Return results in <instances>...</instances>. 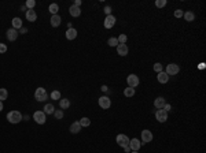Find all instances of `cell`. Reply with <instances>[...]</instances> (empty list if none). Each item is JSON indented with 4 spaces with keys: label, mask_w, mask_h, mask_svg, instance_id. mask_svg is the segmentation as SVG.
Masks as SVG:
<instances>
[{
    "label": "cell",
    "mask_w": 206,
    "mask_h": 153,
    "mask_svg": "<svg viewBox=\"0 0 206 153\" xmlns=\"http://www.w3.org/2000/svg\"><path fill=\"white\" fill-rule=\"evenodd\" d=\"M7 120L10 123H13V124H16V123H19L22 120V114L19 111H10L7 114Z\"/></svg>",
    "instance_id": "cell-1"
},
{
    "label": "cell",
    "mask_w": 206,
    "mask_h": 153,
    "mask_svg": "<svg viewBox=\"0 0 206 153\" xmlns=\"http://www.w3.org/2000/svg\"><path fill=\"white\" fill-rule=\"evenodd\" d=\"M165 73L168 74V75H177L179 73H180V66L176 64V63H169V64L166 66V68H165Z\"/></svg>",
    "instance_id": "cell-2"
},
{
    "label": "cell",
    "mask_w": 206,
    "mask_h": 153,
    "mask_svg": "<svg viewBox=\"0 0 206 153\" xmlns=\"http://www.w3.org/2000/svg\"><path fill=\"white\" fill-rule=\"evenodd\" d=\"M126 83H128L129 87H133V89H135V87L140 83L139 76H137L136 74H129V75L126 76Z\"/></svg>",
    "instance_id": "cell-3"
},
{
    "label": "cell",
    "mask_w": 206,
    "mask_h": 153,
    "mask_svg": "<svg viewBox=\"0 0 206 153\" xmlns=\"http://www.w3.org/2000/svg\"><path fill=\"white\" fill-rule=\"evenodd\" d=\"M33 120H34L37 124H44L47 120V116L43 111H36L34 114H33Z\"/></svg>",
    "instance_id": "cell-4"
},
{
    "label": "cell",
    "mask_w": 206,
    "mask_h": 153,
    "mask_svg": "<svg viewBox=\"0 0 206 153\" xmlns=\"http://www.w3.org/2000/svg\"><path fill=\"white\" fill-rule=\"evenodd\" d=\"M34 98L37 101H45L47 98H48V96H47V92L44 87H37L34 92Z\"/></svg>",
    "instance_id": "cell-5"
},
{
    "label": "cell",
    "mask_w": 206,
    "mask_h": 153,
    "mask_svg": "<svg viewBox=\"0 0 206 153\" xmlns=\"http://www.w3.org/2000/svg\"><path fill=\"white\" fill-rule=\"evenodd\" d=\"M129 141L131 139L128 138V135H125V134H118L117 138H115V142H117L118 145H120L121 148H125L129 145Z\"/></svg>",
    "instance_id": "cell-6"
},
{
    "label": "cell",
    "mask_w": 206,
    "mask_h": 153,
    "mask_svg": "<svg viewBox=\"0 0 206 153\" xmlns=\"http://www.w3.org/2000/svg\"><path fill=\"white\" fill-rule=\"evenodd\" d=\"M98 103H99V107H100L102 109H109L110 105H111V100H110V97H107V96L99 97Z\"/></svg>",
    "instance_id": "cell-7"
},
{
    "label": "cell",
    "mask_w": 206,
    "mask_h": 153,
    "mask_svg": "<svg viewBox=\"0 0 206 153\" xmlns=\"http://www.w3.org/2000/svg\"><path fill=\"white\" fill-rule=\"evenodd\" d=\"M155 119L159 123H165L168 120V112L165 109H157L155 111Z\"/></svg>",
    "instance_id": "cell-8"
},
{
    "label": "cell",
    "mask_w": 206,
    "mask_h": 153,
    "mask_svg": "<svg viewBox=\"0 0 206 153\" xmlns=\"http://www.w3.org/2000/svg\"><path fill=\"white\" fill-rule=\"evenodd\" d=\"M153 138H154V135H153V133H151L150 130H143L142 131V145H144V144H148V142H151L153 141Z\"/></svg>",
    "instance_id": "cell-9"
},
{
    "label": "cell",
    "mask_w": 206,
    "mask_h": 153,
    "mask_svg": "<svg viewBox=\"0 0 206 153\" xmlns=\"http://www.w3.org/2000/svg\"><path fill=\"white\" fill-rule=\"evenodd\" d=\"M115 22H117V19H115L114 15H107L106 19H104V23L103 25H104V27H106V29H111V27H114Z\"/></svg>",
    "instance_id": "cell-10"
},
{
    "label": "cell",
    "mask_w": 206,
    "mask_h": 153,
    "mask_svg": "<svg viewBox=\"0 0 206 153\" xmlns=\"http://www.w3.org/2000/svg\"><path fill=\"white\" fill-rule=\"evenodd\" d=\"M115 48H117V53L120 55V56H126L129 52V48L126 44H118Z\"/></svg>",
    "instance_id": "cell-11"
},
{
    "label": "cell",
    "mask_w": 206,
    "mask_h": 153,
    "mask_svg": "<svg viewBox=\"0 0 206 153\" xmlns=\"http://www.w3.org/2000/svg\"><path fill=\"white\" fill-rule=\"evenodd\" d=\"M128 146L131 148V150H137V152H139L140 146H142V141H140V139H137V138H132L131 141H129Z\"/></svg>",
    "instance_id": "cell-12"
},
{
    "label": "cell",
    "mask_w": 206,
    "mask_h": 153,
    "mask_svg": "<svg viewBox=\"0 0 206 153\" xmlns=\"http://www.w3.org/2000/svg\"><path fill=\"white\" fill-rule=\"evenodd\" d=\"M18 30H15V29H8L7 30V38H8V41H15L16 38H18Z\"/></svg>",
    "instance_id": "cell-13"
},
{
    "label": "cell",
    "mask_w": 206,
    "mask_h": 153,
    "mask_svg": "<svg viewBox=\"0 0 206 153\" xmlns=\"http://www.w3.org/2000/svg\"><path fill=\"white\" fill-rule=\"evenodd\" d=\"M169 78H170V76L168 75L165 71H161V73H158V76H157V79H158L159 83H168V82H169Z\"/></svg>",
    "instance_id": "cell-14"
},
{
    "label": "cell",
    "mask_w": 206,
    "mask_h": 153,
    "mask_svg": "<svg viewBox=\"0 0 206 153\" xmlns=\"http://www.w3.org/2000/svg\"><path fill=\"white\" fill-rule=\"evenodd\" d=\"M165 104H166V101H165L164 97H157L155 100H154V107H155L157 109H164Z\"/></svg>",
    "instance_id": "cell-15"
},
{
    "label": "cell",
    "mask_w": 206,
    "mask_h": 153,
    "mask_svg": "<svg viewBox=\"0 0 206 153\" xmlns=\"http://www.w3.org/2000/svg\"><path fill=\"white\" fill-rule=\"evenodd\" d=\"M69 12H70V15L73 16V18H77V16L81 15V10H80V7H77V5H74V4L69 8Z\"/></svg>",
    "instance_id": "cell-16"
},
{
    "label": "cell",
    "mask_w": 206,
    "mask_h": 153,
    "mask_svg": "<svg viewBox=\"0 0 206 153\" xmlns=\"http://www.w3.org/2000/svg\"><path fill=\"white\" fill-rule=\"evenodd\" d=\"M66 38L67 40H74V38H77V30L74 29V27H71V29H67L66 30Z\"/></svg>",
    "instance_id": "cell-17"
},
{
    "label": "cell",
    "mask_w": 206,
    "mask_h": 153,
    "mask_svg": "<svg viewBox=\"0 0 206 153\" xmlns=\"http://www.w3.org/2000/svg\"><path fill=\"white\" fill-rule=\"evenodd\" d=\"M80 131H81V124H80V122H74L70 124V133L71 134H78Z\"/></svg>",
    "instance_id": "cell-18"
},
{
    "label": "cell",
    "mask_w": 206,
    "mask_h": 153,
    "mask_svg": "<svg viewBox=\"0 0 206 153\" xmlns=\"http://www.w3.org/2000/svg\"><path fill=\"white\" fill-rule=\"evenodd\" d=\"M49 22H51V26L52 27H58L60 25V22H62V18H60V16L56 14V15H52L51 16V21H49Z\"/></svg>",
    "instance_id": "cell-19"
},
{
    "label": "cell",
    "mask_w": 206,
    "mask_h": 153,
    "mask_svg": "<svg viewBox=\"0 0 206 153\" xmlns=\"http://www.w3.org/2000/svg\"><path fill=\"white\" fill-rule=\"evenodd\" d=\"M26 19L29 22H34L37 19V14H36L34 10H27L26 11Z\"/></svg>",
    "instance_id": "cell-20"
},
{
    "label": "cell",
    "mask_w": 206,
    "mask_h": 153,
    "mask_svg": "<svg viewBox=\"0 0 206 153\" xmlns=\"http://www.w3.org/2000/svg\"><path fill=\"white\" fill-rule=\"evenodd\" d=\"M59 107H60V109H67L69 107H70V100L69 98H60L59 100Z\"/></svg>",
    "instance_id": "cell-21"
},
{
    "label": "cell",
    "mask_w": 206,
    "mask_h": 153,
    "mask_svg": "<svg viewBox=\"0 0 206 153\" xmlns=\"http://www.w3.org/2000/svg\"><path fill=\"white\" fill-rule=\"evenodd\" d=\"M183 18L186 19L187 22H192L195 19V14L192 12V11H186V12L183 14Z\"/></svg>",
    "instance_id": "cell-22"
},
{
    "label": "cell",
    "mask_w": 206,
    "mask_h": 153,
    "mask_svg": "<svg viewBox=\"0 0 206 153\" xmlns=\"http://www.w3.org/2000/svg\"><path fill=\"white\" fill-rule=\"evenodd\" d=\"M11 23H13V29L18 30L22 27V19L21 18H14L13 21H11Z\"/></svg>",
    "instance_id": "cell-23"
},
{
    "label": "cell",
    "mask_w": 206,
    "mask_h": 153,
    "mask_svg": "<svg viewBox=\"0 0 206 153\" xmlns=\"http://www.w3.org/2000/svg\"><path fill=\"white\" fill-rule=\"evenodd\" d=\"M54 111H55V107L52 105V104H45V105H44V114L45 115H52L54 114Z\"/></svg>",
    "instance_id": "cell-24"
},
{
    "label": "cell",
    "mask_w": 206,
    "mask_h": 153,
    "mask_svg": "<svg viewBox=\"0 0 206 153\" xmlns=\"http://www.w3.org/2000/svg\"><path fill=\"white\" fill-rule=\"evenodd\" d=\"M48 10H49V12H51L52 15H56L58 11H59V5H58L56 3H52V4H49Z\"/></svg>",
    "instance_id": "cell-25"
},
{
    "label": "cell",
    "mask_w": 206,
    "mask_h": 153,
    "mask_svg": "<svg viewBox=\"0 0 206 153\" xmlns=\"http://www.w3.org/2000/svg\"><path fill=\"white\" fill-rule=\"evenodd\" d=\"M135 93H136V92H135L133 87H129V86L124 90V96H125V97H133Z\"/></svg>",
    "instance_id": "cell-26"
},
{
    "label": "cell",
    "mask_w": 206,
    "mask_h": 153,
    "mask_svg": "<svg viewBox=\"0 0 206 153\" xmlns=\"http://www.w3.org/2000/svg\"><path fill=\"white\" fill-rule=\"evenodd\" d=\"M7 97H8V92H7V89H4V87H0V101L7 100Z\"/></svg>",
    "instance_id": "cell-27"
},
{
    "label": "cell",
    "mask_w": 206,
    "mask_h": 153,
    "mask_svg": "<svg viewBox=\"0 0 206 153\" xmlns=\"http://www.w3.org/2000/svg\"><path fill=\"white\" fill-rule=\"evenodd\" d=\"M80 124H81V127H88V126L91 124L89 117H81V119H80Z\"/></svg>",
    "instance_id": "cell-28"
},
{
    "label": "cell",
    "mask_w": 206,
    "mask_h": 153,
    "mask_svg": "<svg viewBox=\"0 0 206 153\" xmlns=\"http://www.w3.org/2000/svg\"><path fill=\"white\" fill-rule=\"evenodd\" d=\"M153 68H154V71H155L157 74H158V73H161V71H164V66H162L161 63H154Z\"/></svg>",
    "instance_id": "cell-29"
},
{
    "label": "cell",
    "mask_w": 206,
    "mask_h": 153,
    "mask_svg": "<svg viewBox=\"0 0 206 153\" xmlns=\"http://www.w3.org/2000/svg\"><path fill=\"white\" fill-rule=\"evenodd\" d=\"M107 44H109L110 46H117V45H118V40H117V37H110V38H109V41H107Z\"/></svg>",
    "instance_id": "cell-30"
},
{
    "label": "cell",
    "mask_w": 206,
    "mask_h": 153,
    "mask_svg": "<svg viewBox=\"0 0 206 153\" xmlns=\"http://www.w3.org/2000/svg\"><path fill=\"white\" fill-rule=\"evenodd\" d=\"M117 40H118V44H125L126 40H128V36L126 34H120L117 37Z\"/></svg>",
    "instance_id": "cell-31"
},
{
    "label": "cell",
    "mask_w": 206,
    "mask_h": 153,
    "mask_svg": "<svg viewBox=\"0 0 206 153\" xmlns=\"http://www.w3.org/2000/svg\"><path fill=\"white\" fill-rule=\"evenodd\" d=\"M51 98L52 100H60V92L59 90H54L51 93Z\"/></svg>",
    "instance_id": "cell-32"
},
{
    "label": "cell",
    "mask_w": 206,
    "mask_h": 153,
    "mask_svg": "<svg viewBox=\"0 0 206 153\" xmlns=\"http://www.w3.org/2000/svg\"><path fill=\"white\" fill-rule=\"evenodd\" d=\"M25 5H26L27 10H33V8H34V5H36V2H34V0H27Z\"/></svg>",
    "instance_id": "cell-33"
},
{
    "label": "cell",
    "mask_w": 206,
    "mask_h": 153,
    "mask_svg": "<svg viewBox=\"0 0 206 153\" xmlns=\"http://www.w3.org/2000/svg\"><path fill=\"white\" fill-rule=\"evenodd\" d=\"M52 115H54L56 119H62V117H63V111H62V109H56V111H54V114H52Z\"/></svg>",
    "instance_id": "cell-34"
},
{
    "label": "cell",
    "mask_w": 206,
    "mask_h": 153,
    "mask_svg": "<svg viewBox=\"0 0 206 153\" xmlns=\"http://www.w3.org/2000/svg\"><path fill=\"white\" fill-rule=\"evenodd\" d=\"M155 5H157L158 8L165 7V5H166V0H157V2H155Z\"/></svg>",
    "instance_id": "cell-35"
},
{
    "label": "cell",
    "mask_w": 206,
    "mask_h": 153,
    "mask_svg": "<svg viewBox=\"0 0 206 153\" xmlns=\"http://www.w3.org/2000/svg\"><path fill=\"white\" fill-rule=\"evenodd\" d=\"M183 14H184L183 10H176L175 11V16H176V18H183Z\"/></svg>",
    "instance_id": "cell-36"
},
{
    "label": "cell",
    "mask_w": 206,
    "mask_h": 153,
    "mask_svg": "<svg viewBox=\"0 0 206 153\" xmlns=\"http://www.w3.org/2000/svg\"><path fill=\"white\" fill-rule=\"evenodd\" d=\"M4 52H7V45L0 42V53H4Z\"/></svg>",
    "instance_id": "cell-37"
},
{
    "label": "cell",
    "mask_w": 206,
    "mask_h": 153,
    "mask_svg": "<svg viewBox=\"0 0 206 153\" xmlns=\"http://www.w3.org/2000/svg\"><path fill=\"white\" fill-rule=\"evenodd\" d=\"M104 12H106V16L107 15H111V7L106 5V7H104Z\"/></svg>",
    "instance_id": "cell-38"
},
{
    "label": "cell",
    "mask_w": 206,
    "mask_h": 153,
    "mask_svg": "<svg viewBox=\"0 0 206 153\" xmlns=\"http://www.w3.org/2000/svg\"><path fill=\"white\" fill-rule=\"evenodd\" d=\"M164 109H165V111H166V112H169L170 111V109H172V105H170V104H165V107H164Z\"/></svg>",
    "instance_id": "cell-39"
},
{
    "label": "cell",
    "mask_w": 206,
    "mask_h": 153,
    "mask_svg": "<svg viewBox=\"0 0 206 153\" xmlns=\"http://www.w3.org/2000/svg\"><path fill=\"white\" fill-rule=\"evenodd\" d=\"M26 32H27V29H26V27H23V26H22L21 29H19V33H22V34H25Z\"/></svg>",
    "instance_id": "cell-40"
},
{
    "label": "cell",
    "mask_w": 206,
    "mask_h": 153,
    "mask_svg": "<svg viewBox=\"0 0 206 153\" xmlns=\"http://www.w3.org/2000/svg\"><path fill=\"white\" fill-rule=\"evenodd\" d=\"M74 5L80 7V5H81V0H76V2H74Z\"/></svg>",
    "instance_id": "cell-41"
},
{
    "label": "cell",
    "mask_w": 206,
    "mask_h": 153,
    "mask_svg": "<svg viewBox=\"0 0 206 153\" xmlns=\"http://www.w3.org/2000/svg\"><path fill=\"white\" fill-rule=\"evenodd\" d=\"M107 90H109V89H107V86H106V85H103V86H102V92H107Z\"/></svg>",
    "instance_id": "cell-42"
},
{
    "label": "cell",
    "mask_w": 206,
    "mask_h": 153,
    "mask_svg": "<svg viewBox=\"0 0 206 153\" xmlns=\"http://www.w3.org/2000/svg\"><path fill=\"white\" fill-rule=\"evenodd\" d=\"M124 149H125V152L131 153V148H129V146H125V148H124Z\"/></svg>",
    "instance_id": "cell-43"
},
{
    "label": "cell",
    "mask_w": 206,
    "mask_h": 153,
    "mask_svg": "<svg viewBox=\"0 0 206 153\" xmlns=\"http://www.w3.org/2000/svg\"><path fill=\"white\" fill-rule=\"evenodd\" d=\"M25 10H26V11H27V8H26V5H22V7H21V11H25Z\"/></svg>",
    "instance_id": "cell-44"
},
{
    "label": "cell",
    "mask_w": 206,
    "mask_h": 153,
    "mask_svg": "<svg viewBox=\"0 0 206 153\" xmlns=\"http://www.w3.org/2000/svg\"><path fill=\"white\" fill-rule=\"evenodd\" d=\"M3 111V101H0V112Z\"/></svg>",
    "instance_id": "cell-45"
},
{
    "label": "cell",
    "mask_w": 206,
    "mask_h": 153,
    "mask_svg": "<svg viewBox=\"0 0 206 153\" xmlns=\"http://www.w3.org/2000/svg\"><path fill=\"white\" fill-rule=\"evenodd\" d=\"M131 153H139L137 150H131Z\"/></svg>",
    "instance_id": "cell-46"
}]
</instances>
